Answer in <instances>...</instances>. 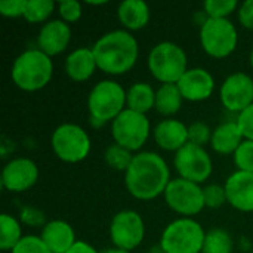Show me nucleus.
<instances>
[{"label":"nucleus","instance_id":"1","mask_svg":"<svg viewBox=\"0 0 253 253\" xmlns=\"http://www.w3.org/2000/svg\"><path fill=\"white\" fill-rule=\"evenodd\" d=\"M170 181L166 160L154 151L136 153L129 169L125 172L127 193L142 202H150L165 194Z\"/></svg>","mask_w":253,"mask_h":253},{"label":"nucleus","instance_id":"2","mask_svg":"<svg viewBox=\"0 0 253 253\" xmlns=\"http://www.w3.org/2000/svg\"><path fill=\"white\" fill-rule=\"evenodd\" d=\"M98 70L108 76L129 73L139 56V44L135 36L123 28L102 34L92 46Z\"/></svg>","mask_w":253,"mask_h":253},{"label":"nucleus","instance_id":"3","mask_svg":"<svg viewBox=\"0 0 253 253\" xmlns=\"http://www.w3.org/2000/svg\"><path fill=\"white\" fill-rule=\"evenodd\" d=\"M53 76V62L40 49H27L16 56L10 68V77L24 92H36L46 87Z\"/></svg>","mask_w":253,"mask_h":253},{"label":"nucleus","instance_id":"4","mask_svg":"<svg viewBox=\"0 0 253 253\" xmlns=\"http://www.w3.org/2000/svg\"><path fill=\"white\" fill-rule=\"evenodd\" d=\"M87 110L92 126L101 127L126 110V90L114 80H101L87 95Z\"/></svg>","mask_w":253,"mask_h":253},{"label":"nucleus","instance_id":"5","mask_svg":"<svg viewBox=\"0 0 253 253\" xmlns=\"http://www.w3.org/2000/svg\"><path fill=\"white\" fill-rule=\"evenodd\" d=\"M150 74L162 84H176L188 70L185 50L173 42H160L148 53Z\"/></svg>","mask_w":253,"mask_h":253},{"label":"nucleus","instance_id":"6","mask_svg":"<svg viewBox=\"0 0 253 253\" xmlns=\"http://www.w3.org/2000/svg\"><path fill=\"white\" fill-rule=\"evenodd\" d=\"M206 231L193 218H178L162 233L160 246L166 253H202Z\"/></svg>","mask_w":253,"mask_h":253},{"label":"nucleus","instance_id":"7","mask_svg":"<svg viewBox=\"0 0 253 253\" xmlns=\"http://www.w3.org/2000/svg\"><path fill=\"white\" fill-rule=\"evenodd\" d=\"M50 147L64 163H80L87 159L92 142L87 132L76 123H62L52 132Z\"/></svg>","mask_w":253,"mask_h":253},{"label":"nucleus","instance_id":"8","mask_svg":"<svg viewBox=\"0 0 253 253\" xmlns=\"http://www.w3.org/2000/svg\"><path fill=\"white\" fill-rule=\"evenodd\" d=\"M151 133V123L147 114L126 108L119 117L111 122V136L114 144L132 151L139 153Z\"/></svg>","mask_w":253,"mask_h":253},{"label":"nucleus","instance_id":"9","mask_svg":"<svg viewBox=\"0 0 253 253\" xmlns=\"http://www.w3.org/2000/svg\"><path fill=\"white\" fill-rule=\"evenodd\" d=\"M200 43L206 55L215 59H224L236 50L239 33L230 19L206 18L200 27Z\"/></svg>","mask_w":253,"mask_h":253},{"label":"nucleus","instance_id":"10","mask_svg":"<svg viewBox=\"0 0 253 253\" xmlns=\"http://www.w3.org/2000/svg\"><path fill=\"white\" fill-rule=\"evenodd\" d=\"M163 197L169 209L178 213L181 218H194L206 208L203 188L199 184L182 178L172 179Z\"/></svg>","mask_w":253,"mask_h":253},{"label":"nucleus","instance_id":"11","mask_svg":"<svg viewBox=\"0 0 253 253\" xmlns=\"http://www.w3.org/2000/svg\"><path fill=\"white\" fill-rule=\"evenodd\" d=\"M173 166L179 178L199 185L206 182L213 172V162L211 154L205 150V147L194 145L191 142L175 153Z\"/></svg>","mask_w":253,"mask_h":253},{"label":"nucleus","instance_id":"12","mask_svg":"<svg viewBox=\"0 0 253 253\" xmlns=\"http://www.w3.org/2000/svg\"><path fill=\"white\" fill-rule=\"evenodd\" d=\"M110 237L114 248L126 252L135 251L145 239V222L142 216L132 209L120 211L111 219Z\"/></svg>","mask_w":253,"mask_h":253},{"label":"nucleus","instance_id":"13","mask_svg":"<svg viewBox=\"0 0 253 253\" xmlns=\"http://www.w3.org/2000/svg\"><path fill=\"white\" fill-rule=\"evenodd\" d=\"M219 99L225 110L243 113L253 104V79L246 73H233L221 84Z\"/></svg>","mask_w":253,"mask_h":253},{"label":"nucleus","instance_id":"14","mask_svg":"<svg viewBox=\"0 0 253 253\" xmlns=\"http://www.w3.org/2000/svg\"><path fill=\"white\" fill-rule=\"evenodd\" d=\"M39 181V168L28 157H16L7 162L1 170V185L10 193H25Z\"/></svg>","mask_w":253,"mask_h":253},{"label":"nucleus","instance_id":"15","mask_svg":"<svg viewBox=\"0 0 253 253\" xmlns=\"http://www.w3.org/2000/svg\"><path fill=\"white\" fill-rule=\"evenodd\" d=\"M176 84L182 98L190 102L206 101L213 95L215 90L213 76L211 74V71L202 67L188 68Z\"/></svg>","mask_w":253,"mask_h":253},{"label":"nucleus","instance_id":"16","mask_svg":"<svg viewBox=\"0 0 253 253\" xmlns=\"http://www.w3.org/2000/svg\"><path fill=\"white\" fill-rule=\"evenodd\" d=\"M71 27L62 19H50L42 25L37 36V49L47 56H56L67 50L71 43Z\"/></svg>","mask_w":253,"mask_h":253},{"label":"nucleus","instance_id":"17","mask_svg":"<svg viewBox=\"0 0 253 253\" xmlns=\"http://www.w3.org/2000/svg\"><path fill=\"white\" fill-rule=\"evenodd\" d=\"M227 202L239 212H253V173L236 170L225 181Z\"/></svg>","mask_w":253,"mask_h":253},{"label":"nucleus","instance_id":"18","mask_svg":"<svg viewBox=\"0 0 253 253\" xmlns=\"http://www.w3.org/2000/svg\"><path fill=\"white\" fill-rule=\"evenodd\" d=\"M154 142L165 151L178 153L188 141V126L178 119H165L153 130Z\"/></svg>","mask_w":253,"mask_h":253},{"label":"nucleus","instance_id":"19","mask_svg":"<svg viewBox=\"0 0 253 253\" xmlns=\"http://www.w3.org/2000/svg\"><path fill=\"white\" fill-rule=\"evenodd\" d=\"M40 237L52 253H67L77 242L73 227L62 219L47 221Z\"/></svg>","mask_w":253,"mask_h":253},{"label":"nucleus","instance_id":"20","mask_svg":"<svg viewBox=\"0 0 253 253\" xmlns=\"http://www.w3.org/2000/svg\"><path fill=\"white\" fill-rule=\"evenodd\" d=\"M65 74L73 82L82 83L89 80L98 70L92 47H77L65 59Z\"/></svg>","mask_w":253,"mask_h":253},{"label":"nucleus","instance_id":"21","mask_svg":"<svg viewBox=\"0 0 253 253\" xmlns=\"http://www.w3.org/2000/svg\"><path fill=\"white\" fill-rule=\"evenodd\" d=\"M243 141H245V136L242 133V129L237 125V120L225 122L213 129L211 147L216 154L234 156V153L239 150Z\"/></svg>","mask_w":253,"mask_h":253},{"label":"nucleus","instance_id":"22","mask_svg":"<svg viewBox=\"0 0 253 253\" xmlns=\"http://www.w3.org/2000/svg\"><path fill=\"white\" fill-rule=\"evenodd\" d=\"M117 18L123 25V30L132 33L148 25L151 10L144 0H125L117 7Z\"/></svg>","mask_w":253,"mask_h":253},{"label":"nucleus","instance_id":"23","mask_svg":"<svg viewBox=\"0 0 253 253\" xmlns=\"http://www.w3.org/2000/svg\"><path fill=\"white\" fill-rule=\"evenodd\" d=\"M156 107V90L150 83L136 82L126 90V108L147 114Z\"/></svg>","mask_w":253,"mask_h":253},{"label":"nucleus","instance_id":"24","mask_svg":"<svg viewBox=\"0 0 253 253\" xmlns=\"http://www.w3.org/2000/svg\"><path fill=\"white\" fill-rule=\"evenodd\" d=\"M182 95L178 84H160L156 90V111L165 117L175 116L182 107Z\"/></svg>","mask_w":253,"mask_h":253},{"label":"nucleus","instance_id":"25","mask_svg":"<svg viewBox=\"0 0 253 253\" xmlns=\"http://www.w3.org/2000/svg\"><path fill=\"white\" fill-rule=\"evenodd\" d=\"M21 221L9 213L0 216V249L3 252H12L13 248L24 239Z\"/></svg>","mask_w":253,"mask_h":253},{"label":"nucleus","instance_id":"26","mask_svg":"<svg viewBox=\"0 0 253 253\" xmlns=\"http://www.w3.org/2000/svg\"><path fill=\"white\" fill-rule=\"evenodd\" d=\"M56 7L53 0H27L24 19L30 24H46Z\"/></svg>","mask_w":253,"mask_h":253},{"label":"nucleus","instance_id":"27","mask_svg":"<svg viewBox=\"0 0 253 253\" xmlns=\"http://www.w3.org/2000/svg\"><path fill=\"white\" fill-rule=\"evenodd\" d=\"M234 242L228 231L222 228H213L206 233L202 253H231Z\"/></svg>","mask_w":253,"mask_h":253},{"label":"nucleus","instance_id":"28","mask_svg":"<svg viewBox=\"0 0 253 253\" xmlns=\"http://www.w3.org/2000/svg\"><path fill=\"white\" fill-rule=\"evenodd\" d=\"M133 153L117 145V144H111L110 147H107V150L104 151V160L105 163L117 172H126L133 160Z\"/></svg>","mask_w":253,"mask_h":253},{"label":"nucleus","instance_id":"29","mask_svg":"<svg viewBox=\"0 0 253 253\" xmlns=\"http://www.w3.org/2000/svg\"><path fill=\"white\" fill-rule=\"evenodd\" d=\"M239 6L240 4L237 3V0H208L205 1L203 9L208 18L228 19V16L234 13L236 9H239Z\"/></svg>","mask_w":253,"mask_h":253},{"label":"nucleus","instance_id":"30","mask_svg":"<svg viewBox=\"0 0 253 253\" xmlns=\"http://www.w3.org/2000/svg\"><path fill=\"white\" fill-rule=\"evenodd\" d=\"M237 170L253 173V141L245 139L233 156Z\"/></svg>","mask_w":253,"mask_h":253},{"label":"nucleus","instance_id":"31","mask_svg":"<svg viewBox=\"0 0 253 253\" xmlns=\"http://www.w3.org/2000/svg\"><path fill=\"white\" fill-rule=\"evenodd\" d=\"M203 197H205V206L209 209H219L227 202V193L225 187L219 184H211L203 188Z\"/></svg>","mask_w":253,"mask_h":253},{"label":"nucleus","instance_id":"32","mask_svg":"<svg viewBox=\"0 0 253 253\" xmlns=\"http://www.w3.org/2000/svg\"><path fill=\"white\" fill-rule=\"evenodd\" d=\"M213 130L205 122H194L188 126V141L194 145L205 147L211 144Z\"/></svg>","mask_w":253,"mask_h":253},{"label":"nucleus","instance_id":"33","mask_svg":"<svg viewBox=\"0 0 253 253\" xmlns=\"http://www.w3.org/2000/svg\"><path fill=\"white\" fill-rule=\"evenodd\" d=\"M56 9L59 12V19H62L67 24L77 22L83 15L82 3L77 1V0H62V1L58 3Z\"/></svg>","mask_w":253,"mask_h":253},{"label":"nucleus","instance_id":"34","mask_svg":"<svg viewBox=\"0 0 253 253\" xmlns=\"http://www.w3.org/2000/svg\"><path fill=\"white\" fill-rule=\"evenodd\" d=\"M10 253H52L40 236H24V239L13 248Z\"/></svg>","mask_w":253,"mask_h":253},{"label":"nucleus","instance_id":"35","mask_svg":"<svg viewBox=\"0 0 253 253\" xmlns=\"http://www.w3.org/2000/svg\"><path fill=\"white\" fill-rule=\"evenodd\" d=\"M19 221L24 225H28V227H42V228L47 224L44 213L40 209L33 208V206H24L21 209V212H19Z\"/></svg>","mask_w":253,"mask_h":253},{"label":"nucleus","instance_id":"36","mask_svg":"<svg viewBox=\"0 0 253 253\" xmlns=\"http://www.w3.org/2000/svg\"><path fill=\"white\" fill-rule=\"evenodd\" d=\"M27 0H4L0 1V15L4 18H24Z\"/></svg>","mask_w":253,"mask_h":253},{"label":"nucleus","instance_id":"37","mask_svg":"<svg viewBox=\"0 0 253 253\" xmlns=\"http://www.w3.org/2000/svg\"><path fill=\"white\" fill-rule=\"evenodd\" d=\"M237 125L242 129L245 139L253 141V104L237 116Z\"/></svg>","mask_w":253,"mask_h":253},{"label":"nucleus","instance_id":"38","mask_svg":"<svg viewBox=\"0 0 253 253\" xmlns=\"http://www.w3.org/2000/svg\"><path fill=\"white\" fill-rule=\"evenodd\" d=\"M237 16H239V22L245 28L253 30V0H246L239 6Z\"/></svg>","mask_w":253,"mask_h":253},{"label":"nucleus","instance_id":"39","mask_svg":"<svg viewBox=\"0 0 253 253\" xmlns=\"http://www.w3.org/2000/svg\"><path fill=\"white\" fill-rule=\"evenodd\" d=\"M67 253H99L92 245H89V243H86V242H80V240H77L76 242V245L68 251Z\"/></svg>","mask_w":253,"mask_h":253},{"label":"nucleus","instance_id":"40","mask_svg":"<svg viewBox=\"0 0 253 253\" xmlns=\"http://www.w3.org/2000/svg\"><path fill=\"white\" fill-rule=\"evenodd\" d=\"M99 253H130V252H126V251H122V249H117V248H111V249H105V251H102V252Z\"/></svg>","mask_w":253,"mask_h":253},{"label":"nucleus","instance_id":"41","mask_svg":"<svg viewBox=\"0 0 253 253\" xmlns=\"http://www.w3.org/2000/svg\"><path fill=\"white\" fill-rule=\"evenodd\" d=\"M148 253H166L163 251V248L160 246V245H157V246H153L151 249H150V252Z\"/></svg>","mask_w":253,"mask_h":253},{"label":"nucleus","instance_id":"42","mask_svg":"<svg viewBox=\"0 0 253 253\" xmlns=\"http://www.w3.org/2000/svg\"><path fill=\"white\" fill-rule=\"evenodd\" d=\"M87 4L89 6H104V4H107V1L105 0H102V1H87Z\"/></svg>","mask_w":253,"mask_h":253},{"label":"nucleus","instance_id":"43","mask_svg":"<svg viewBox=\"0 0 253 253\" xmlns=\"http://www.w3.org/2000/svg\"><path fill=\"white\" fill-rule=\"evenodd\" d=\"M249 62H251V67H252V70H253V47H252V50H251V56H249Z\"/></svg>","mask_w":253,"mask_h":253},{"label":"nucleus","instance_id":"44","mask_svg":"<svg viewBox=\"0 0 253 253\" xmlns=\"http://www.w3.org/2000/svg\"><path fill=\"white\" fill-rule=\"evenodd\" d=\"M252 253H253V252H252Z\"/></svg>","mask_w":253,"mask_h":253}]
</instances>
